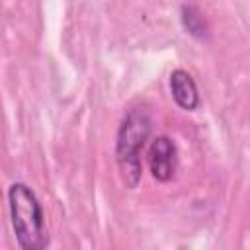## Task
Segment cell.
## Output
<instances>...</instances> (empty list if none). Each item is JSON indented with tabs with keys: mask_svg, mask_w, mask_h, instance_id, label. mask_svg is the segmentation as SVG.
I'll list each match as a JSON object with an SVG mask.
<instances>
[{
	"mask_svg": "<svg viewBox=\"0 0 250 250\" xmlns=\"http://www.w3.org/2000/svg\"><path fill=\"white\" fill-rule=\"evenodd\" d=\"M10 221L16 242L23 250H43L49 246L45 211L37 193L23 182H14L8 188Z\"/></svg>",
	"mask_w": 250,
	"mask_h": 250,
	"instance_id": "cell-2",
	"label": "cell"
},
{
	"mask_svg": "<svg viewBox=\"0 0 250 250\" xmlns=\"http://www.w3.org/2000/svg\"><path fill=\"white\" fill-rule=\"evenodd\" d=\"M180 20H182V25L184 29L195 37V39H205L207 33H209V25L201 14V10L193 4H182V10H180Z\"/></svg>",
	"mask_w": 250,
	"mask_h": 250,
	"instance_id": "cell-5",
	"label": "cell"
},
{
	"mask_svg": "<svg viewBox=\"0 0 250 250\" xmlns=\"http://www.w3.org/2000/svg\"><path fill=\"white\" fill-rule=\"evenodd\" d=\"M178 146L174 143L172 137L168 135H156L148 146V170L150 176L160 182L166 184L170 180H174L176 172H178Z\"/></svg>",
	"mask_w": 250,
	"mask_h": 250,
	"instance_id": "cell-3",
	"label": "cell"
},
{
	"mask_svg": "<svg viewBox=\"0 0 250 250\" xmlns=\"http://www.w3.org/2000/svg\"><path fill=\"white\" fill-rule=\"evenodd\" d=\"M152 131V117L146 104L131 105L117 127L115 137V162L123 184L135 189L143 176L141 154Z\"/></svg>",
	"mask_w": 250,
	"mask_h": 250,
	"instance_id": "cell-1",
	"label": "cell"
},
{
	"mask_svg": "<svg viewBox=\"0 0 250 250\" xmlns=\"http://www.w3.org/2000/svg\"><path fill=\"white\" fill-rule=\"evenodd\" d=\"M170 94L176 102V105L184 111H195L201 104V96L197 90V84L193 76L184 68H174L168 78Z\"/></svg>",
	"mask_w": 250,
	"mask_h": 250,
	"instance_id": "cell-4",
	"label": "cell"
}]
</instances>
